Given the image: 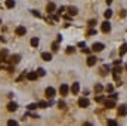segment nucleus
<instances>
[{
	"instance_id": "2f4dec72",
	"label": "nucleus",
	"mask_w": 127,
	"mask_h": 126,
	"mask_svg": "<svg viewBox=\"0 0 127 126\" xmlns=\"http://www.w3.org/2000/svg\"><path fill=\"white\" fill-rule=\"evenodd\" d=\"M8 125H9V126H15V125H18V122H15V120H9Z\"/></svg>"
},
{
	"instance_id": "c85d7f7f",
	"label": "nucleus",
	"mask_w": 127,
	"mask_h": 126,
	"mask_svg": "<svg viewBox=\"0 0 127 126\" xmlns=\"http://www.w3.org/2000/svg\"><path fill=\"white\" fill-rule=\"evenodd\" d=\"M31 12H33V15H34V16H37V18H40V16H41V13L38 12V10H31Z\"/></svg>"
},
{
	"instance_id": "bb28decb",
	"label": "nucleus",
	"mask_w": 127,
	"mask_h": 126,
	"mask_svg": "<svg viewBox=\"0 0 127 126\" xmlns=\"http://www.w3.org/2000/svg\"><path fill=\"white\" fill-rule=\"evenodd\" d=\"M118 123L115 122V120H108V126H117Z\"/></svg>"
},
{
	"instance_id": "412c9836",
	"label": "nucleus",
	"mask_w": 127,
	"mask_h": 126,
	"mask_svg": "<svg viewBox=\"0 0 127 126\" xmlns=\"http://www.w3.org/2000/svg\"><path fill=\"white\" fill-rule=\"evenodd\" d=\"M103 16H105L107 19H109V18L112 16V10H111V9H107V10H105V13H103Z\"/></svg>"
},
{
	"instance_id": "cd10ccee",
	"label": "nucleus",
	"mask_w": 127,
	"mask_h": 126,
	"mask_svg": "<svg viewBox=\"0 0 127 126\" xmlns=\"http://www.w3.org/2000/svg\"><path fill=\"white\" fill-rule=\"evenodd\" d=\"M103 101H105V100H103L102 95H98V96H96V102H103Z\"/></svg>"
},
{
	"instance_id": "5701e85b",
	"label": "nucleus",
	"mask_w": 127,
	"mask_h": 126,
	"mask_svg": "<svg viewBox=\"0 0 127 126\" xmlns=\"http://www.w3.org/2000/svg\"><path fill=\"white\" fill-rule=\"evenodd\" d=\"M38 107H40V108H46L47 107V102L46 101H38Z\"/></svg>"
},
{
	"instance_id": "473e14b6",
	"label": "nucleus",
	"mask_w": 127,
	"mask_h": 126,
	"mask_svg": "<svg viewBox=\"0 0 127 126\" xmlns=\"http://www.w3.org/2000/svg\"><path fill=\"white\" fill-rule=\"evenodd\" d=\"M112 91H114L112 85H108V86H107V92H112Z\"/></svg>"
},
{
	"instance_id": "a211bd4d",
	"label": "nucleus",
	"mask_w": 127,
	"mask_h": 126,
	"mask_svg": "<svg viewBox=\"0 0 127 126\" xmlns=\"http://www.w3.org/2000/svg\"><path fill=\"white\" fill-rule=\"evenodd\" d=\"M6 56H8V51L6 49H2V52H0V59H2V61H9V59H6Z\"/></svg>"
},
{
	"instance_id": "6e6552de",
	"label": "nucleus",
	"mask_w": 127,
	"mask_h": 126,
	"mask_svg": "<svg viewBox=\"0 0 127 126\" xmlns=\"http://www.w3.org/2000/svg\"><path fill=\"white\" fill-rule=\"evenodd\" d=\"M126 53H127V43H123V45L120 46V49H118V55L123 56V55H126Z\"/></svg>"
},
{
	"instance_id": "20e7f679",
	"label": "nucleus",
	"mask_w": 127,
	"mask_h": 126,
	"mask_svg": "<svg viewBox=\"0 0 127 126\" xmlns=\"http://www.w3.org/2000/svg\"><path fill=\"white\" fill-rule=\"evenodd\" d=\"M89 104H90V101L87 100V98H80L78 100V107H81V108L89 107Z\"/></svg>"
},
{
	"instance_id": "f704fd0d",
	"label": "nucleus",
	"mask_w": 127,
	"mask_h": 126,
	"mask_svg": "<svg viewBox=\"0 0 127 126\" xmlns=\"http://www.w3.org/2000/svg\"><path fill=\"white\" fill-rule=\"evenodd\" d=\"M78 48L84 49V48H86V43H84V42H80V43H78Z\"/></svg>"
},
{
	"instance_id": "39448f33",
	"label": "nucleus",
	"mask_w": 127,
	"mask_h": 126,
	"mask_svg": "<svg viewBox=\"0 0 127 126\" xmlns=\"http://www.w3.org/2000/svg\"><path fill=\"white\" fill-rule=\"evenodd\" d=\"M25 33H27V30H25V27H22V25H19V27H16V28H15V34L16 36H25Z\"/></svg>"
},
{
	"instance_id": "b1692460",
	"label": "nucleus",
	"mask_w": 127,
	"mask_h": 126,
	"mask_svg": "<svg viewBox=\"0 0 127 126\" xmlns=\"http://www.w3.org/2000/svg\"><path fill=\"white\" fill-rule=\"evenodd\" d=\"M74 52H75V48H73V46L67 48V53H68V55H70V53H74Z\"/></svg>"
},
{
	"instance_id": "aec40b11",
	"label": "nucleus",
	"mask_w": 127,
	"mask_h": 126,
	"mask_svg": "<svg viewBox=\"0 0 127 126\" xmlns=\"http://www.w3.org/2000/svg\"><path fill=\"white\" fill-rule=\"evenodd\" d=\"M30 43H31V46H33V48H37V46H38V39H37V37H33Z\"/></svg>"
},
{
	"instance_id": "ea45409f",
	"label": "nucleus",
	"mask_w": 127,
	"mask_h": 126,
	"mask_svg": "<svg viewBox=\"0 0 127 126\" xmlns=\"http://www.w3.org/2000/svg\"><path fill=\"white\" fill-rule=\"evenodd\" d=\"M126 70H127V64H126Z\"/></svg>"
},
{
	"instance_id": "7c9ffc66",
	"label": "nucleus",
	"mask_w": 127,
	"mask_h": 126,
	"mask_svg": "<svg viewBox=\"0 0 127 126\" xmlns=\"http://www.w3.org/2000/svg\"><path fill=\"white\" fill-rule=\"evenodd\" d=\"M101 91H102V86L101 85H96L95 86V92H101Z\"/></svg>"
},
{
	"instance_id": "72a5a7b5",
	"label": "nucleus",
	"mask_w": 127,
	"mask_h": 126,
	"mask_svg": "<svg viewBox=\"0 0 127 126\" xmlns=\"http://www.w3.org/2000/svg\"><path fill=\"white\" fill-rule=\"evenodd\" d=\"M52 49H53V52H56V51H58V43H53V45H52Z\"/></svg>"
},
{
	"instance_id": "4468645a",
	"label": "nucleus",
	"mask_w": 127,
	"mask_h": 126,
	"mask_svg": "<svg viewBox=\"0 0 127 126\" xmlns=\"http://www.w3.org/2000/svg\"><path fill=\"white\" fill-rule=\"evenodd\" d=\"M16 108H18V104L16 102H9L8 104V111H16Z\"/></svg>"
},
{
	"instance_id": "f8f14e48",
	"label": "nucleus",
	"mask_w": 127,
	"mask_h": 126,
	"mask_svg": "<svg viewBox=\"0 0 127 126\" xmlns=\"http://www.w3.org/2000/svg\"><path fill=\"white\" fill-rule=\"evenodd\" d=\"M96 61H98L96 56H89L87 58V65H89V67H93V65L96 64Z\"/></svg>"
},
{
	"instance_id": "58836bf2",
	"label": "nucleus",
	"mask_w": 127,
	"mask_h": 126,
	"mask_svg": "<svg viewBox=\"0 0 127 126\" xmlns=\"http://www.w3.org/2000/svg\"><path fill=\"white\" fill-rule=\"evenodd\" d=\"M105 2H107V4H111V3H112V0H105Z\"/></svg>"
},
{
	"instance_id": "1a4fd4ad",
	"label": "nucleus",
	"mask_w": 127,
	"mask_h": 126,
	"mask_svg": "<svg viewBox=\"0 0 127 126\" xmlns=\"http://www.w3.org/2000/svg\"><path fill=\"white\" fill-rule=\"evenodd\" d=\"M71 92H73V95H77L80 91V83H73V86H71Z\"/></svg>"
},
{
	"instance_id": "f03ea898",
	"label": "nucleus",
	"mask_w": 127,
	"mask_h": 126,
	"mask_svg": "<svg viewBox=\"0 0 127 126\" xmlns=\"http://www.w3.org/2000/svg\"><path fill=\"white\" fill-rule=\"evenodd\" d=\"M103 48H105V46H103V43H99V42H98V43H93L92 51H93V52H102V51H103Z\"/></svg>"
},
{
	"instance_id": "ddd939ff",
	"label": "nucleus",
	"mask_w": 127,
	"mask_h": 126,
	"mask_svg": "<svg viewBox=\"0 0 127 126\" xmlns=\"http://www.w3.org/2000/svg\"><path fill=\"white\" fill-rule=\"evenodd\" d=\"M9 61L12 62V64H18L21 61V55H12V56L9 58Z\"/></svg>"
},
{
	"instance_id": "4c0bfd02",
	"label": "nucleus",
	"mask_w": 127,
	"mask_h": 126,
	"mask_svg": "<svg viewBox=\"0 0 127 126\" xmlns=\"http://www.w3.org/2000/svg\"><path fill=\"white\" fill-rule=\"evenodd\" d=\"M109 98H112V100H117L118 96H117V94H111V96H109Z\"/></svg>"
},
{
	"instance_id": "2eb2a0df",
	"label": "nucleus",
	"mask_w": 127,
	"mask_h": 126,
	"mask_svg": "<svg viewBox=\"0 0 127 126\" xmlns=\"http://www.w3.org/2000/svg\"><path fill=\"white\" fill-rule=\"evenodd\" d=\"M55 9H56V6H55V3H47V6H46V10L49 13H52V12H55Z\"/></svg>"
},
{
	"instance_id": "f3484780",
	"label": "nucleus",
	"mask_w": 127,
	"mask_h": 126,
	"mask_svg": "<svg viewBox=\"0 0 127 126\" xmlns=\"http://www.w3.org/2000/svg\"><path fill=\"white\" fill-rule=\"evenodd\" d=\"M68 12H70V15H73V16H75L77 13H78V9H77L75 6H70V8H68Z\"/></svg>"
},
{
	"instance_id": "e433bc0d",
	"label": "nucleus",
	"mask_w": 127,
	"mask_h": 126,
	"mask_svg": "<svg viewBox=\"0 0 127 126\" xmlns=\"http://www.w3.org/2000/svg\"><path fill=\"white\" fill-rule=\"evenodd\" d=\"M95 24H96V19H90V21H89V25H90V27H93Z\"/></svg>"
},
{
	"instance_id": "393cba45",
	"label": "nucleus",
	"mask_w": 127,
	"mask_h": 126,
	"mask_svg": "<svg viewBox=\"0 0 127 126\" xmlns=\"http://www.w3.org/2000/svg\"><path fill=\"white\" fill-rule=\"evenodd\" d=\"M37 74H38V76H45V74H46L45 68H38V70H37Z\"/></svg>"
},
{
	"instance_id": "dca6fc26",
	"label": "nucleus",
	"mask_w": 127,
	"mask_h": 126,
	"mask_svg": "<svg viewBox=\"0 0 127 126\" xmlns=\"http://www.w3.org/2000/svg\"><path fill=\"white\" fill-rule=\"evenodd\" d=\"M41 58L45 59V61H50V59H52V53L50 52H43L41 53Z\"/></svg>"
},
{
	"instance_id": "c756f323",
	"label": "nucleus",
	"mask_w": 127,
	"mask_h": 126,
	"mask_svg": "<svg viewBox=\"0 0 127 126\" xmlns=\"http://www.w3.org/2000/svg\"><path fill=\"white\" fill-rule=\"evenodd\" d=\"M96 34V30H89L87 31V36H95Z\"/></svg>"
},
{
	"instance_id": "c9c22d12",
	"label": "nucleus",
	"mask_w": 127,
	"mask_h": 126,
	"mask_svg": "<svg viewBox=\"0 0 127 126\" xmlns=\"http://www.w3.org/2000/svg\"><path fill=\"white\" fill-rule=\"evenodd\" d=\"M64 10H65V8H64V6H61V8L58 9V15H61V13L64 12Z\"/></svg>"
},
{
	"instance_id": "a878e982",
	"label": "nucleus",
	"mask_w": 127,
	"mask_h": 126,
	"mask_svg": "<svg viewBox=\"0 0 127 126\" xmlns=\"http://www.w3.org/2000/svg\"><path fill=\"white\" fill-rule=\"evenodd\" d=\"M37 107H38V104H30V105H28V110H36Z\"/></svg>"
},
{
	"instance_id": "0eeeda50",
	"label": "nucleus",
	"mask_w": 127,
	"mask_h": 126,
	"mask_svg": "<svg viewBox=\"0 0 127 126\" xmlns=\"http://www.w3.org/2000/svg\"><path fill=\"white\" fill-rule=\"evenodd\" d=\"M45 94H46V96L49 98V100H52V98L55 96V89H53L52 86H49L47 89H46V92H45Z\"/></svg>"
},
{
	"instance_id": "9d476101",
	"label": "nucleus",
	"mask_w": 127,
	"mask_h": 126,
	"mask_svg": "<svg viewBox=\"0 0 127 126\" xmlns=\"http://www.w3.org/2000/svg\"><path fill=\"white\" fill-rule=\"evenodd\" d=\"M126 114H127V105L123 104V105L118 107V116H126Z\"/></svg>"
},
{
	"instance_id": "6ab92c4d",
	"label": "nucleus",
	"mask_w": 127,
	"mask_h": 126,
	"mask_svg": "<svg viewBox=\"0 0 127 126\" xmlns=\"http://www.w3.org/2000/svg\"><path fill=\"white\" fill-rule=\"evenodd\" d=\"M6 8H9V9L15 8V0H6Z\"/></svg>"
},
{
	"instance_id": "9b49d317",
	"label": "nucleus",
	"mask_w": 127,
	"mask_h": 126,
	"mask_svg": "<svg viewBox=\"0 0 127 126\" xmlns=\"http://www.w3.org/2000/svg\"><path fill=\"white\" fill-rule=\"evenodd\" d=\"M37 77H38L37 71H30V73L27 74V79H28V80H31V82H33V80H36Z\"/></svg>"
},
{
	"instance_id": "7ed1b4c3",
	"label": "nucleus",
	"mask_w": 127,
	"mask_h": 126,
	"mask_svg": "<svg viewBox=\"0 0 127 126\" xmlns=\"http://www.w3.org/2000/svg\"><path fill=\"white\" fill-rule=\"evenodd\" d=\"M101 30H102L103 33H109V31H111V22H109V21H105V22H102Z\"/></svg>"
},
{
	"instance_id": "4be33fe9",
	"label": "nucleus",
	"mask_w": 127,
	"mask_h": 126,
	"mask_svg": "<svg viewBox=\"0 0 127 126\" xmlns=\"http://www.w3.org/2000/svg\"><path fill=\"white\" fill-rule=\"evenodd\" d=\"M58 107L61 108V110H65V108H67V104H65L64 101H59L58 102Z\"/></svg>"
},
{
	"instance_id": "f257e3e1",
	"label": "nucleus",
	"mask_w": 127,
	"mask_h": 126,
	"mask_svg": "<svg viewBox=\"0 0 127 126\" xmlns=\"http://www.w3.org/2000/svg\"><path fill=\"white\" fill-rule=\"evenodd\" d=\"M103 105L111 110V108L115 107V100H112V98H108V100H105V101H103Z\"/></svg>"
},
{
	"instance_id": "423d86ee",
	"label": "nucleus",
	"mask_w": 127,
	"mask_h": 126,
	"mask_svg": "<svg viewBox=\"0 0 127 126\" xmlns=\"http://www.w3.org/2000/svg\"><path fill=\"white\" fill-rule=\"evenodd\" d=\"M59 92H61V95H62V96L68 95V92H70V87H68V85H61V87H59Z\"/></svg>"
}]
</instances>
